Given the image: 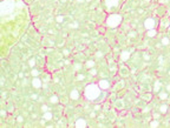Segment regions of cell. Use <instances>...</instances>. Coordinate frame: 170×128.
<instances>
[{
  "label": "cell",
  "mask_w": 170,
  "mask_h": 128,
  "mask_svg": "<svg viewBox=\"0 0 170 128\" xmlns=\"http://www.w3.org/2000/svg\"><path fill=\"white\" fill-rule=\"evenodd\" d=\"M101 91H102V88L99 87V85L90 84V85H87L85 87L84 95H85V97L89 101H95V100H97L101 96Z\"/></svg>",
  "instance_id": "6da1fadb"
},
{
  "label": "cell",
  "mask_w": 170,
  "mask_h": 128,
  "mask_svg": "<svg viewBox=\"0 0 170 128\" xmlns=\"http://www.w3.org/2000/svg\"><path fill=\"white\" fill-rule=\"evenodd\" d=\"M15 8V1L14 0H2L0 5V12L2 17H6L11 14Z\"/></svg>",
  "instance_id": "7a4b0ae2"
},
{
  "label": "cell",
  "mask_w": 170,
  "mask_h": 128,
  "mask_svg": "<svg viewBox=\"0 0 170 128\" xmlns=\"http://www.w3.org/2000/svg\"><path fill=\"white\" fill-rule=\"evenodd\" d=\"M105 22H106V25H107L109 27H112V28L118 27V26L121 25V22H122V17H121L119 14H116V13L110 14V15L106 18Z\"/></svg>",
  "instance_id": "3957f363"
},
{
  "label": "cell",
  "mask_w": 170,
  "mask_h": 128,
  "mask_svg": "<svg viewBox=\"0 0 170 128\" xmlns=\"http://www.w3.org/2000/svg\"><path fill=\"white\" fill-rule=\"evenodd\" d=\"M155 26H156V21H155V19H152V18H148V19H145V21H144V27L149 31V30H152V28H155Z\"/></svg>",
  "instance_id": "277c9868"
},
{
  "label": "cell",
  "mask_w": 170,
  "mask_h": 128,
  "mask_svg": "<svg viewBox=\"0 0 170 128\" xmlns=\"http://www.w3.org/2000/svg\"><path fill=\"white\" fill-rule=\"evenodd\" d=\"M118 4H119V0H105V6L109 9H111L113 7H117Z\"/></svg>",
  "instance_id": "5b68a950"
},
{
  "label": "cell",
  "mask_w": 170,
  "mask_h": 128,
  "mask_svg": "<svg viewBox=\"0 0 170 128\" xmlns=\"http://www.w3.org/2000/svg\"><path fill=\"white\" fill-rule=\"evenodd\" d=\"M98 85H99V87L102 88L103 91H107V89L110 88V82H109L107 80H101V81L98 82Z\"/></svg>",
  "instance_id": "8992f818"
},
{
  "label": "cell",
  "mask_w": 170,
  "mask_h": 128,
  "mask_svg": "<svg viewBox=\"0 0 170 128\" xmlns=\"http://www.w3.org/2000/svg\"><path fill=\"white\" fill-rule=\"evenodd\" d=\"M74 126H76L77 128H85L86 126H87V124H86V121H85L84 119H78V120L76 121Z\"/></svg>",
  "instance_id": "52a82bcc"
},
{
  "label": "cell",
  "mask_w": 170,
  "mask_h": 128,
  "mask_svg": "<svg viewBox=\"0 0 170 128\" xmlns=\"http://www.w3.org/2000/svg\"><path fill=\"white\" fill-rule=\"evenodd\" d=\"M129 58H130V52L123 51V52L121 53V60H122V61H128Z\"/></svg>",
  "instance_id": "ba28073f"
},
{
  "label": "cell",
  "mask_w": 170,
  "mask_h": 128,
  "mask_svg": "<svg viewBox=\"0 0 170 128\" xmlns=\"http://www.w3.org/2000/svg\"><path fill=\"white\" fill-rule=\"evenodd\" d=\"M32 85H33L34 88H40L43 84H41V80L39 78H34L33 80H32Z\"/></svg>",
  "instance_id": "9c48e42d"
},
{
  "label": "cell",
  "mask_w": 170,
  "mask_h": 128,
  "mask_svg": "<svg viewBox=\"0 0 170 128\" xmlns=\"http://www.w3.org/2000/svg\"><path fill=\"white\" fill-rule=\"evenodd\" d=\"M70 97H71L72 100H77V99L79 97V93H78V91H77V89H73V91L71 92V94H70Z\"/></svg>",
  "instance_id": "30bf717a"
},
{
  "label": "cell",
  "mask_w": 170,
  "mask_h": 128,
  "mask_svg": "<svg viewBox=\"0 0 170 128\" xmlns=\"http://www.w3.org/2000/svg\"><path fill=\"white\" fill-rule=\"evenodd\" d=\"M146 34H148V36H150V38H152V36H155V35L157 34V32H156V30H155V28H152V30H149V31H148V33H146Z\"/></svg>",
  "instance_id": "8fae6325"
},
{
  "label": "cell",
  "mask_w": 170,
  "mask_h": 128,
  "mask_svg": "<svg viewBox=\"0 0 170 128\" xmlns=\"http://www.w3.org/2000/svg\"><path fill=\"white\" fill-rule=\"evenodd\" d=\"M95 66V61L93 60H89V61H86V64H85V67L86 68H92Z\"/></svg>",
  "instance_id": "7c38bea8"
},
{
  "label": "cell",
  "mask_w": 170,
  "mask_h": 128,
  "mask_svg": "<svg viewBox=\"0 0 170 128\" xmlns=\"http://www.w3.org/2000/svg\"><path fill=\"white\" fill-rule=\"evenodd\" d=\"M160 110H161V113H162V114H165V113H167V110H168V106H167V105H162V106H161V108H160Z\"/></svg>",
  "instance_id": "4fadbf2b"
},
{
  "label": "cell",
  "mask_w": 170,
  "mask_h": 128,
  "mask_svg": "<svg viewBox=\"0 0 170 128\" xmlns=\"http://www.w3.org/2000/svg\"><path fill=\"white\" fill-rule=\"evenodd\" d=\"M44 119H45V120H51V119H52V113H50V112H45V114H44Z\"/></svg>",
  "instance_id": "5bb4252c"
},
{
  "label": "cell",
  "mask_w": 170,
  "mask_h": 128,
  "mask_svg": "<svg viewBox=\"0 0 170 128\" xmlns=\"http://www.w3.org/2000/svg\"><path fill=\"white\" fill-rule=\"evenodd\" d=\"M158 121L157 120H154V121H151L150 122V127H152V128H156V127H158Z\"/></svg>",
  "instance_id": "9a60e30c"
},
{
  "label": "cell",
  "mask_w": 170,
  "mask_h": 128,
  "mask_svg": "<svg viewBox=\"0 0 170 128\" xmlns=\"http://www.w3.org/2000/svg\"><path fill=\"white\" fill-rule=\"evenodd\" d=\"M169 39L168 38H163L162 39V45H164V46H167V45H169Z\"/></svg>",
  "instance_id": "2e32d148"
},
{
  "label": "cell",
  "mask_w": 170,
  "mask_h": 128,
  "mask_svg": "<svg viewBox=\"0 0 170 128\" xmlns=\"http://www.w3.org/2000/svg\"><path fill=\"white\" fill-rule=\"evenodd\" d=\"M50 101L52 102V103H57L58 102V97L56 95H53V96H51V99H50Z\"/></svg>",
  "instance_id": "e0dca14e"
},
{
  "label": "cell",
  "mask_w": 170,
  "mask_h": 128,
  "mask_svg": "<svg viewBox=\"0 0 170 128\" xmlns=\"http://www.w3.org/2000/svg\"><path fill=\"white\" fill-rule=\"evenodd\" d=\"M29 65H30V67H34V65H35V61H34V59H31V60L29 61Z\"/></svg>",
  "instance_id": "ac0fdd59"
},
{
  "label": "cell",
  "mask_w": 170,
  "mask_h": 128,
  "mask_svg": "<svg viewBox=\"0 0 170 128\" xmlns=\"http://www.w3.org/2000/svg\"><path fill=\"white\" fill-rule=\"evenodd\" d=\"M160 86H161V82H160V81H157V82H156V86H155V91H156V92L160 89Z\"/></svg>",
  "instance_id": "d6986e66"
},
{
  "label": "cell",
  "mask_w": 170,
  "mask_h": 128,
  "mask_svg": "<svg viewBox=\"0 0 170 128\" xmlns=\"http://www.w3.org/2000/svg\"><path fill=\"white\" fill-rule=\"evenodd\" d=\"M63 20H64V18H63L62 15L57 17V22H63Z\"/></svg>",
  "instance_id": "ffe728a7"
},
{
  "label": "cell",
  "mask_w": 170,
  "mask_h": 128,
  "mask_svg": "<svg viewBox=\"0 0 170 128\" xmlns=\"http://www.w3.org/2000/svg\"><path fill=\"white\" fill-rule=\"evenodd\" d=\"M77 80H78V81H82V80H84V75H82V74L77 75Z\"/></svg>",
  "instance_id": "44dd1931"
},
{
  "label": "cell",
  "mask_w": 170,
  "mask_h": 128,
  "mask_svg": "<svg viewBox=\"0 0 170 128\" xmlns=\"http://www.w3.org/2000/svg\"><path fill=\"white\" fill-rule=\"evenodd\" d=\"M160 97H161L162 100L167 99V93H161V94H160Z\"/></svg>",
  "instance_id": "7402d4cb"
},
{
  "label": "cell",
  "mask_w": 170,
  "mask_h": 128,
  "mask_svg": "<svg viewBox=\"0 0 170 128\" xmlns=\"http://www.w3.org/2000/svg\"><path fill=\"white\" fill-rule=\"evenodd\" d=\"M38 74H39V72H38L37 69H33V71H32V75H33V76H37Z\"/></svg>",
  "instance_id": "603a6c76"
},
{
  "label": "cell",
  "mask_w": 170,
  "mask_h": 128,
  "mask_svg": "<svg viewBox=\"0 0 170 128\" xmlns=\"http://www.w3.org/2000/svg\"><path fill=\"white\" fill-rule=\"evenodd\" d=\"M90 73H91L92 75H96V74H97V71H96V69H91V71H90Z\"/></svg>",
  "instance_id": "cb8c5ba5"
},
{
  "label": "cell",
  "mask_w": 170,
  "mask_h": 128,
  "mask_svg": "<svg viewBox=\"0 0 170 128\" xmlns=\"http://www.w3.org/2000/svg\"><path fill=\"white\" fill-rule=\"evenodd\" d=\"M41 108H43V110H44V112H47V106L43 105V107H41Z\"/></svg>",
  "instance_id": "d4e9b609"
},
{
  "label": "cell",
  "mask_w": 170,
  "mask_h": 128,
  "mask_svg": "<svg viewBox=\"0 0 170 128\" xmlns=\"http://www.w3.org/2000/svg\"><path fill=\"white\" fill-rule=\"evenodd\" d=\"M18 6H19V7H23L24 5H23V2H21V1H18Z\"/></svg>",
  "instance_id": "484cf974"
},
{
  "label": "cell",
  "mask_w": 170,
  "mask_h": 128,
  "mask_svg": "<svg viewBox=\"0 0 170 128\" xmlns=\"http://www.w3.org/2000/svg\"><path fill=\"white\" fill-rule=\"evenodd\" d=\"M96 55H97V57H102V53H101V52H97Z\"/></svg>",
  "instance_id": "4316f807"
},
{
  "label": "cell",
  "mask_w": 170,
  "mask_h": 128,
  "mask_svg": "<svg viewBox=\"0 0 170 128\" xmlns=\"http://www.w3.org/2000/svg\"><path fill=\"white\" fill-rule=\"evenodd\" d=\"M17 120H18V121H19V122H21V121H23V118H21V116H19V118H18V119H17Z\"/></svg>",
  "instance_id": "83f0119b"
},
{
  "label": "cell",
  "mask_w": 170,
  "mask_h": 128,
  "mask_svg": "<svg viewBox=\"0 0 170 128\" xmlns=\"http://www.w3.org/2000/svg\"><path fill=\"white\" fill-rule=\"evenodd\" d=\"M80 68V65H76V69H79Z\"/></svg>",
  "instance_id": "f1b7e54d"
},
{
  "label": "cell",
  "mask_w": 170,
  "mask_h": 128,
  "mask_svg": "<svg viewBox=\"0 0 170 128\" xmlns=\"http://www.w3.org/2000/svg\"><path fill=\"white\" fill-rule=\"evenodd\" d=\"M154 118H155V119H157V118H160V115H158V114H155V115H154Z\"/></svg>",
  "instance_id": "f546056e"
},
{
  "label": "cell",
  "mask_w": 170,
  "mask_h": 128,
  "mask_svg": "<svg viewBox=\"0 0 170 128\" xmlns=\"http://www.w3.org/2000/svg\"><path fill=\"white\" fill-rule=\"evenodd\" d=\"M168 91H170V85H169V86H168Z\"/></svg>",
  "instance_id": "4dcf8cb0"
},
{
  "label": "cell",
  "mask_w": 170,
  "mask_h": 128,
  "mask_svg": "<svg viewBox=\"0 0 170 128\" xmlns=\"http://www.w3.org/2000/svg\"><path fill=\"white\" fill-rule=\"evenodd\" d=\"M77 1H83V0H77Z\"/></svg>",
  "instance_id": "1f68e13d"
},
{
  "label": "cell",
  "mask_w": 170,
  "mask_h": 128,
  "mask_svg": "<svg viewBox=\"0 0 170 128\" xmlns=\"http://www.w3.org/2000/svg\"><path fill=\"white\" fill-rule=\"evenodd\" d=\"M86 1H91V0H86Z\"/></svg>",
  "instance_id": "d6a6232c"
},
{
  "label": "cell",
  "mask_w": 170,
  "mask_h": 128,
  "mask_svg": "<svg viewBox=\"0 0 170 128\" xmlns=\"http://www.w3.org/2000/svg\"><path fill=\"white\" fill-rule=\"evenodd\" d=\"M169 31H170V26H169Z\"/></svg>",
  "instance_id": "836d02e7"
},
{
  "label": "cell",
  "mask_w": 170,
  "mask_h": 128,
  "mask_svg": "<svg viewBox=\"0 0 170 128\" xmlns=\"http://www.w3.org/2000/svg\"><path fill=\"white\" fill-rule=\"evenodd\" d=\"M169 74H170V71H169Z\"/></svg>",
  "instance_id": "e575fe53"
}]
</instances>
